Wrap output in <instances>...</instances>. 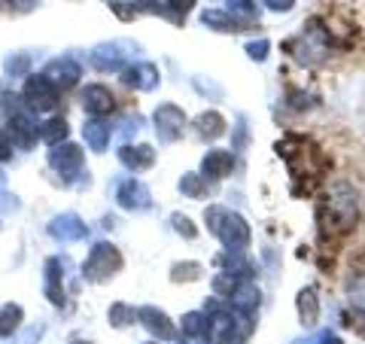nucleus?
<instances>
[{"mask_svg":"<svg viewBox=\"0 0 365 344\" xmlns=\"http://www.w3.org/2000/svg\"><path fill=\"white\" fill-rule=\"evenodd\" d=\"M49 162L58 171H76L79 162H83V153H79V146L64 143V146H55V150L49 153Z\"/></svg>","mask_w":365,"mask_h":344,"instance_id":"6e6552de","label":"nucleus"},{"mask_svg":"<svg viewBox=\"0 0 365 344\" xmlns=\"http://www.w3.org/2000/svg\"><path fill=\"white\" fill-rule=\"evenodd\" d=\"M83 107L91 113V116H104V113H110L113 107H116V101H113L110 88H104V86H86Z\"/></svg>","mask_w":365,"mask_h":344,"instance_id":"39448f33","label":"nucleus"},{"mask_svg":"<svg viewBox=\"0 0 365 344\" xmlns=\"http://www.w3.org/2000/svg\"><path fill=\"white\" fill-rule=\"evenodd\" d=\"M180 189H182V192H186V195H192V198H198V195L204 192V186H201V180H198L195 174L182 177V180H180Z\"/></svg>","mask_w":365,"mask_h":344,"instance_id":"5701e85b","label":"nucleus"},{"mask_svg":"<svg viewBox=\"0 0 365 344\" xmlns=\"http://www.w3.org/2000/svg\"><path fill=\"white\" fill-rule=\"evenodd\" d=\"M232 153H225V150H213V153H207V158H204V177H210V180H220V177H225L228 171H232Z\"/></svg>","mask_w":365,"mask_h":344,"instance_id":"1a4fd4ad","label":"nucleus"},{"mask_svg":"<svg viewBox=\"0 0 365 344\" xmlns=\"http://www.w3.org/2000/svg\"><path fill=\"white\" fill-rule=\"evenodd\" d=\"M182 125H186V116H182V110L170 107V104H165V107L155 110V131H158V137H162V141H177L180 131H182Z\"/></svg>","mask_w":365,"mask_h":344,"instance_id":"20e7f679","label":"nucleus"},{"mask_svg":"<svg viewBox=\"0 0 365 344\" xmlns=\"http://www.w3.org/2000/svg\"><path fill=\"white\" fill-rule=\"evenodd\" d=\"M140 317H143L146 329L158 332V335H162V338H174V326L168 323V317H165L162 311H155V308H143V311H140Z\"/></svg>","mask_w":365,"mask_h":344,"instance_id":"f8f14e48","label":"nucleus"},{"mask_svg":"<svg viewBox=\"0 0 365 344\" xmlns=\"http://www.w3.org/2000/svg\"><path fill=\"white\" fill-rule=\"evenodd\" d=\"M46 293L55 305L64 302V290H61V271H58V259H49L46 262Z\"/></svg>","mask_w":365,"mask_h":344,"instance_id":"9b49d317","label":"nucleus"},{"mask_svg":"<svg viewBox=\"0 0 365 344\" xmlns=\"http://www.w3.org/2000/svg\"><path fill=\"white\" fill-rule=\"evenodd\" d=\"M155 67L150 64H140V67H134V71H128V76H125V83L128 86H137V88H153L155 86Z\"/></svg>","mask_w":365,"mask_h":344,"instance_id":"2eb2a0df","label":"nucleus"},{"mask_svg":"<svg viewBox=\"0 0 365 344\" xmlns=\"http://www.w3.org/2000/svg\"><path fill=\"white\" fill-rule=\"evenodd\" d=\"M168 6H170V13H168V16L174 19V21H182L189 9L195 6V0H168Z\"/></svg>","mask_w":365,"mask_h":344,"instance_id":"4be33fe9","label":"nucleus"},{"mask_svg":"<svg viewBox=\"0 0 365 344\" xmlns=\"http://www.w3.org/2000/svg\"><path fill=\"white\" fill-rule=\"evenodd\" d=\"M292 4H295V0H265V6L274 9V13H289Z\"/></svg>","mask_w":365,"mask_h":344,"instance_id":"c756f323","label":"nucleus"},{"mask_svg":"<svg viewBox=\"0 0 365 344\" xmlns=\"http://www.w3.org/2000/svg\"><path fill=\"white\" fill-rule=\"evenodd\" d=\"M55 83V88H71L76 79H79V67L71 61V59H58V61H52V67H49V74H46Z\"/></svg>","mask_w":365,"mask_h":344,"instance_id":"0eeeda50","label":"nucleus"},{"mask_svg":"<svg viewBox=\"0 0 365 344\" xmlns=\"http://www.w3.org/2000/svg\"><path fill=\"white\" fill-rule=\"evenodd\" d=\"M195 125H198L201 137H220L225 131V119L220 116V113H201V116L195 119Z\"/></svg>","mask_w":365,"mask_h":344,"instance_id":"ddd939ff","label":"nucleus"},{"mask_svg":"<svg viewBox=\"0 0 365 344\" xmlns=\"http://www.w3.org/2000/svg\"><path fill=\"white\" fill-rule=\"evenodd\" d=\"M40 137H43V141H46V143L58 146V141H61V137H67V122H64L61 116H55V119H49V122H46V125H43V128H40Z\"/></svg>","mask_w":365,"mask_h":344,"instance_id":"a211bd4d","label":"nucleus"},{"mask_svg":"<svg viewBox=\"0 0 365 344\" xmlns=\"http://www.w3.org/2000/svg\"><path fill=\"white\" fill-rule=\"evenodd\" d=\"M204 25H210L216 31H244L241 25H237V19H232L228 13H222V9H207V13L201 16Z\"/></svg>","mask_w":365,"mask_h":344,"instance_id":"4468645a","label":"nucleus"},{"mask_svg":"<svg viewBox=\"0 0 365 344\" xmlns=\"http://www.w3.org/2000/svg\"><path fill=\"white\" fill-rule=\"evenodd\" d=\"M182 329H186L189 335H198L201 329H207V320H204L201 314H189V317H186V323H182Z\"/></svg>","mask_w":365,"mask_h":344,"instance_id":"b1692460","label":"nucleus"},{"mask_svg":"<svg viewBox=\"0 0 365 344\" xmlns=\"http://www.w3.org/2000/svg\"><path fill=\"white\" fill-rule=\"evenodd\" d=\"M25 101L31 110H52L55 104H58V88H55V83L49 76H31L28 86H25Z\"/></svg>","mask_w":365,"mask_h":344,"instance_id":"7ed1b4c3","label":"nucleus"},{"mask_svg":"<svg viewBox=\"0 0 365 344\" xmlns=\"http://www.w3.org/2000/svg\"><path fill=\"white\" fill-rule=\"evenodd\" d=\"M122 268V256L113 244H98L86 259V278L88 280H107L110 274Z\"/></svg>","mask_w":365,"mask_h":344,"instance_id":"f03ea898","label":"nucleus"},{"mask_svg":"<svg viewBox=\"0 0 365 344\" xmlns=\"http://www.w3.org/2000/svg\"><path fill=\"white\" fill-rule=\"evenodd\" d=\"M21 320V308L19 305H4L0 308V335H9Z\"/></svg>","mask_w":365,"mask_h":344,"instance_id":"6ab92c4d","label":"nucleus"},{"mask_svg":"<svg viewBox=\"0 0 365 344\" xmlns=\"http://www.w3.org/2000/svg\"><path fill=\"white\" fill-rule=\"evenodd\" d=\"M119 204L122 208H128V211H140L150 204V192H146L143 183H137V180H125L122 186H119Z\"/></svg>","mask_w":365,"mask_h":344,"instance_id":"423d86ee","label":"nucleus"},{"mask_svg":"<svg viewBox=\"0 0 365 344\" xmlns=\"http://www.w3.org/2000/svg\"><path fill=\"white\" fill-rule=\"evenodd\" d=\"M174 228L180 235H186V238H195V226L189 223V216H180V213H174Z\"/></svg>","mask_w":365,"mask_h":344,"instance_id":"393cba45","label":"nucleus"},{"mask_svg":"<svg viewBox=\"0 0 365 344\" xmlns=\"http://www.w3.org/2000/svg\"><path fill=\"white\" fill-rule=\"evenodd\" d=\"M299 311H302L304 323H314L317 320V295H314V290H304L299 295Z\"/></svg>","mask_w":365,"mask_h":344,"instance_id":"aec40b11","label":"nucleus"},{"mask_svg":"<svg viewBox=\"0 0 365 344\" xmlns=\"http://www.w3.org/2000/svg\"><path fill=\"white\" fill-rule=\"evenodd\" d=\"M52 235H58V238H83L86 235V226L79 223L76 216H64V220H55Z\"/></svg>","mask_w":365,"mask_h":344,"instance_id":"f3484780","label":"nucleus"},{"mask_svg":"<svg viewBox=\"0 0 365 344\" xmlns=\"http://www.w3.org/2000/svg\"><path fill=\"white\" fill-rule=\"evenodd\" d=\"M83 134H86V141L91 143V150H104L107 146V137H110V125H104V122H88L86 128H83Z\"/></svg>","mask_w":365,"mask_h":344,"instance_id":"dca6fc26","label":"nucleus"},{"mask_svg":"<svg viewBox=\"0 0 365 344\" xmlns=\"http://www.w3.org/2000/svg\"><path fill=\"white\" fill-rule=\"evenodd\" d=\"M140 4H155V0H140Z\"/></svg>","mask_w":365,"mask_h":344,"instance_id":"7c9ffc66","label":"nucleus"},{"mask_svg":"<svg viewBox=\"0 0 365 344\" xmlns=\"http://www.w3.org/2000/svg\"><path fill=\"white\" fill-rule=\"evenodd\" d=\"M207 220H210V228L222 238V244L228 250H241V247L250 244V228H247V223L237 213H228L222 208H210Z\"/></svg>","mask_w":365,"mask_h":344,"instance_id":"f257e3e1","label":"nucleus"},{"mask_svg":"<svg viewBox=\"0 0 365 344\" xmlns=\"http://www.w3.org/2000/svg\"><path fill=\"white\" fill-rule=\"evenodd\" d=\"M228 13H256L253 0H228Z\"/></svg>","mask_w":365,"mask_h":344,"instance_id":"bb28decb","label":"nucleus"},{"mask_svg":"<svg viewBox=\"0 0 365 344\" xmlns=\"http://www.w3.org/2000/svg\"><path fill=\"white\" fill-rule=\"evenodd\" d=\"M177 283L180 280H198L201 278V265L198 262H182V265H174V274H170Z\"/></svg>","mask_w":365,"mask_h":344,"instance_id":"412c9836","label":"nucleus"},{"mask_svg":"<svg viewBox=\"0 0 365 344\" xmlns=\"http://www.w3.org/2000/svg\"><path fill=\"white\" fill-rule=\"evenodd\" d=\"M110 9H113V13H116L119 19H134V16H137V9H134V6H125L122 0H113Z\"/></svg>","mask_w":365,"mask_h":344,"instance_id":"cd10ccee","label":"nucleus"},{"mask_svg":"<svg viewBox=\"0 0 365 344\" xmlns=\"http://www.w3.org/2000/svg\"><path fill=\"white\" fill-rule=\"evenodd\" d=\"M119 158L128 168H134V171H140V168H150L153 165V158H155V153L150 150V146H125V150L119 153Z\"/></svg>","mask_w":365,"mask_h":344,"instance_id":"9d476101","label":"nucleus"},{"mask_svg":"<svg viewBox=\"0 0 365 344\" xmlns=\"http://www.w3.org/2000/svg\"><path fill=\"white\" fill-rule=\"evenodd\" d=\"M9 156H13V137L6 128H0V162H6Z\"/></svg>","mask_w":365,"mask_h":344,"instance_id":"a878e982","label":"nucleus"},{"mask_svg":"<svg viewBox=\"0 0 365 344\" xmlns=\"http://www.w3.org/2000/svg\"><path fill=\"white\" fill-rule=\"evenodd\" d=\"M250 59H256V61H262V59H265V55H268V43L265 40H262V43H250Z\"/></svg>","mask_w":365,"mask_h":344,"instance_id":"c85d7f7f","label":"nucleus"}]
</instances>
